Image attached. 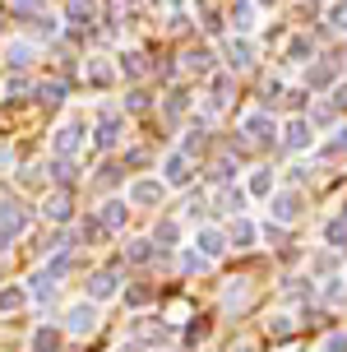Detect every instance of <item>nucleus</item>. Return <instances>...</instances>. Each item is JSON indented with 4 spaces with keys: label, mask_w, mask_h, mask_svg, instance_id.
I'll return each mask as SVG.
<instances>
[{
    "label": "nucleus",
    "mask_w": 347,
    "mask_h": 352,
    "mask_svg": "<svg viewBox=\"0 0 347 352\" xmlns=\"http://www.w3.org/2000/svg\"><path fill=\"white\" fill-rule=\"evenodd\" d=\"M153 158V153H148V148H135V153H125V167H144V162Z\"/></svg>",
    "instance_id": "49530a36"
},
{
    "label": "nucleus",
    "mask_w": 347,
    "mask_h": 352,
    "mask_svg": "<svg viewBox=\"0 0 347 352\" xmlns=\"http://www.w3.org/2000/svg\"><path fill=\"white\" fill-rule=\"evenodd\" d=\"M93 329H98V311H93V306H74V311H69L65 316V334H74V338H84V334H93Z\"/></svg>",
    "instance_id": "39448f33"
},
{
    "label": "nucleus",
    "mask_w": 347,
    "mask_h": 352,
    "mask_svg": "<svg viewBox=\"0 0 347 352\" xmlns=\"http://www.w3.org/2000/svg\"><path fill=\"white\" fill-rule=\"evenodd\" d=\"M5 60H10V70H23V65L33 60V47H28V42H10V47H5Z\"/></svg>",
    "instance_id": "5701e85b"
},
{
    "label": "nucleus",
    "mask_w": 347,
    "mask_h": 352,
    "mask_svg": "<svg viewBox=\"0 0 347 352\" xmlns=\"http://www.w3.org/2000/svg\"><path fill=\"white\" fill-rule=\"evenodd\" d=\"M52 176L60 181V190H74V162L69 158H52Z\"/></svg>",
    "instance_id": "a878e982"
},
{
    "label": "nucleus",
    "mask_w": 347,
    "mask_h": 352,
    "mask_svg": "<svg viewBox=\"0 0 347 352\" xmlns=\"http://www.w3.org/2000/svg\"><path fill=\"white\" fill-rule=\"evenodd\" d=\"M125 301H130V306H148L153 292H148V287H125Z\"/></svg>",
    "instance_id": "79ce46f5"
},
{
    "label": "nucleus",
    "mask_w": 347,
    "mask_h": 352,
    "mask_svg": "<svg viewBox=\"0 0 347 352\" xmlns=\"http://www.w3.org/2000/svg\"><path fill=\"white\" fill-rule=\"evenodd\" d=\"M79 232H84V241H102L107 223H102V218H84V228H79Z\"/></svg>",
    "instance_id": "e433bc0d"
},
{
    "label": "nucleus",
    "mask_w": 347,
    "mask_h": 352,
    "mask_svg": "<svg viewBox=\"0 0 347 352\" xmlns=\"http://www.w3.org/2000/svg\"><path fill=\"white\" fill-rule=\"evenodd\" d=\"M311 135H315V125L306 121V116H296V121L282 130V144H287V148H311Z\"/></svg>",
    "instance_id": "9d476101"
},
{
    "label": "nucleus",
    "mask_w": 347,
    "mask_h": 352,
    "mask_svg": "<svg viewBox=\"0 0 347 352\" xmlns=\"http://www.w3.org/2000/svg\"><path fill=\"white\" fill-rule=\"evenodd\" d=\"M33 348H37V352H56V348H60V329H52V324H42V329L33 334Z\"/></svg>",
    "instance_id": "b1692460"
},
{
    "label": "nucleus",
    "mask_w": 347,
    "mask_h": 352,
    "mask_svg": "<svg viewBox=\"0 0 347 352\" xmlns=\"http://www.w3.org/2000/svg\"><path fill=\"white\" fill-rule=\"evenodd\" d=\"M343 297H347V283H343V278H329V287H324V301H333V306H338Z\"/></svg>",
    "instance_id": "a19ab883"
},
{
    "label": "nucleus",
    "mask_w": 347,
    "mask_h": 352,
    "mask_svg": "<svg viewBox=\"0 0 347 352\" xmlns=\"http://www.w3.org/2000/svg\"><path fill=\"white\" fill-rule=\"evenodd\" d=\"M333 74H338V60H320V65L306 70V88H329Z\"/></svg>",
    "instance_id": "ddd939ff"
},
{
    "label": "nucleus",
    "mask_w": 347,
    "mask_h": 352,
    "mask_svg": "<svg viewBox=\"0 0 347 352\" xmlns=\"http://www.w3.org/2000/svg\"><path fill=\"white\" fill-rule=\"evenodd\" d=\"M250 65H255L250 42H245V37H232V42H227V70H250Z\"/></svg>",
    "instance_id": "1a4fd4ad"
},
{
    "label": "nucleus",
    "mask_w": 347,
    "mask_h": 352,
    "mask_svg": "<svg viewBox=\"0 0 347 352\" xmlns=\"http://www.w3.org/2000/svg\"><path fill=\"white\" fill-rule=\"evenodd\" d=\"M250 19H255V5H250V0H236V5H232V23H236V33H250V28H255Z\"/></svg>",
    "instance_id": "4be33fe9"
},
{
    "label": "nucleus",
    "mask_w": 347,
    "mask_h": 352,
    "mask_svg": "<svg viewBox=\"0 0 347 352\" xmlns=\"http://www.w3.org/2000/svg\"><path fill=\"white\" fill-rule=\"evenodd\" d=\"M250 195H260V199L273 195V167H255V176H250Z\"/></svg>",
    "instance_id": "6ab92c4d"
},
{
    "label": "nucleus",
    "mask_w": 347,
    "mask_h": 352,
    "mask_svg": "<svg viewBox=\"0 0 347 352\" xmlns=\"http://www.w3.org/2000/svg\"><path fill=\"white\" fill-rule=\"evenodd\" d=\"M181 65H186L190 74H208L213 70V52H208V47H190V52L181 56Z\"/></svg>",
    "instance_id": "f8f14e48"
},
{
    "label": "nucleus",
    "mask_w": 347,
    "mask_h": 352,
    "mask_svg": "<svg viewBox=\"0 0 347 352\" xmlns=\"http://www.w3.org/2000/svg\"><path fill=\"white\" fill-rule=\"evenodd\" d=\"M208 176H213V181H232V176H236V162H232V158H218Z\"/></svg>",
    "instance_id": "ea45409f"
},
{
    "label": "nucleus",
    "mask_w": 347,
    "mask_h": 352,
    "mask_svg": "<svg viewBox=\"0 0 347 352\" xmlns=\"http://www.w3.org/2000/svg\"><path fill=\"white\" fill-rule=\"evenodd\" d=\"M208 334V324H204V320H199V324H190V329H186V338H190V343H199V338H204Z\"/></svg>",
    "instance_id": "603ef678"
},
{
    "label": "nucleus",
    "mask_w": 347,
    "mask_h": 352,
    "mask_svg": "<svg viewBox=\"0 0 347 352\" xmlns=\"http://www.w3.org/2000/svg\"><path fill=\"white\" fill-rule=\"evenodd\" d=\"M37 102H47V107H60L65 102V79H52V84H37Z\"/></svg>",
    "instance_id": "f3484780"
},
{
    "label": "nucleus",
    "mask_w": 347,
    "mask_h": 352,
    "mask_svg": "<svg viewBox=\"0 0 347 352\" xmlns=\"http://www.w3.org/2000/svg\"><path fill=\"white\" fill-rule=\"evenodd\" d=\"M42 218H47V223H69V218H74L69 190H56V195H47V199H42Z\"/></svg>",
    "instance_id": "423d86ee"
},
{
    "label": "nucleus",
    "mask_w": 347,
    "mask_h": 352,
    "mask_svg": "<svg viewBox=\"0 0 347 352\" xmlns=\"http://www.w3.org/2000/svg\"><path fill=\"white\" fill-rule=\"evenodd\" d=\"M218 209L223 213H241L245 209V190H232V186H227V190L218 195Z\"/></svg>",
    "instance_id": "bb28decb"
},
{
    "label": "nucleus",
    "mask_w": 347,
    "mask_h": 352,
    "mask_svg": "<svg viewBox=\"0 0 347 352\" xmlns=\"http://www.w3.org/2000/svg\"><path fill=\"white\" fill-rule=\"evenodd\" d=\"M135 334H139V338H148V343H153V338H167V329H162V324H139Z\"/></svg>",
    "instance_id": "a18cd8bd"
},
{
    "label": "nucleus",
    "mask_w": 347,
    "mask_h": 352,
    "mask_svg": "<svg viewBox=\"0 0 347 352\" xmlns=\"http://www.w3.org/2000/svg\"><path fill=\"white\" fill-rule=\"evenodd\" d=\"M125 107H130V111H144V107H148V93H144V88H135V93L125 98Z\"/></svg>",
    "instance_id": "c03bdc74"
},
{
    "label": "nucleus",
    "mask_w": 347,
    "mask_h": 352,
    "mask_svg": "<svg viewBox=\"0 0 347 352\" xmlns=\"http://www.w3.org/2000/svg\"><path fill=\"white\" fill-rule=\"evenodd\" d=\"M329 28H333V33H347V0H333V10H329Z\"/></svg>",
    "instance_id": "f704fd0d"
},
{
    "label": "nucleus",
    "mask_w": 347,
    "mask_h": 352,
    "mask_svg": "<svg viewBox=\"0 0 347 352\" xmlns=\"http://www.w3.org/2000/svg\"><path fill=\"white\" fill-rule=\"evenodd\" d=\"M194 246H199V255H208V260H213V255H223V250H227V236L218 228H199Z\"/></svg>",
    "instance_id": "9b49d317"
},
{
    "label": "nucleus",
    "mask_w": 347,
    "mask_h": 352,
    "mask_svg": "<svg viewBox=\"0 0 347 352\" xmlns=\"http://www.w3.org/2000/svg\"><path fill=\"white\" fill-rule=\"evenodd\" d=\"M116 181H121V167H102L98 172V186H116Z\"/></svg>",
    "instance_id": "de8ad7c7"
},
{
    "label": "nucleus",
    "mask_w": 347,
    "mask_h": 352,
    "mask_svg": "<svg viewBox=\"0 0 347 352\" xmlns=\"http://www.w3.org/2000/svg\"><path fill=\"white\" fill-rule=\"evenodd\" d=\"M213 102H218V107L232 102V79H227V74H218V79H213Z\"/></svg>",
    "instance_id": "4c0bfd02"
},
{
    "label": "nucleus",
    "mask_w": 347,
    "mask_h": 352,
    "mask_svg": "<svg viewBox=\"0 0 347 352\" xmlns=\"http://www.w3.org/2000/svg\"><path fill=\"white\" fill-rule=\"evenodd\" d=\"M10 241H14V236H5V232H0V250H5V246H10Z\"/></svg>",
    "instance_id": "4d7b16f0"
},
{
    "label": "nucleus",
    "mask_w": 347,
    "mask_h": 352,
    "mask_svg": "<svg viewBox=\"0 0 347 352\" xmlns=\"http://www.w3.org/2000/svg\"><path fill=\"white\" fill-rule=\"evenodd\" d=\"M153 241H157V246H176V241H181V228H176L172 218H162L157 232H153Z\"/></svg>",
    "instance_id": "cd10ccee"
},
{
    "label": "nucleus",
    "mask_w": 347,
    "mask_h": 352,
    "mask_svg": "<svg viewBox=\"0 0 347 352\" xmlns=\"http://www.w3.org/2000/svg\"><path fill=\"white\" fill-rule=\"evenodd\" d=\"M190 176H194V162H190L186 148L181 153H167V162H162V181L167 186H190Z\"/></svg>",
    "instance_id": "7ed1b4c3"
},
{
    "label": "nucleus",
    "mask_w": 347,
    "mask_h": 352,
    "mask_svg": "<svg viewBox=\"0 0 347 352\" xmlns=\"http://www.w3.org/2000/svg\"><path fill=\"white\" fill-rule=\"evenodd\" d=\"M125 260L130 264H148L153 260V241H130V246H125Z\"/></svg>",
    "instance_id": "7c9ffc66"
},
{
    "label": "nucleus",
    "mask_w": 347,
    "mask_h": 352,
    "mask_svg": "<svg viewBox=\"0 0 347 352\" xmlns=\"http://www.w3.org/2000/svg\"><path fill=\"white\" fill-rule=\"evenodd\" d=\"M264 236H269L273 246H282V241H287V232H282V223H273V218H269V228H264Z\"/></svg>",
    "instance_id": "37998d69"
},
{
    "label": "nucleus",
    "mask_w": 347,
    "mask_h": 352,
    "mask_svg": "<svg viewBox=\"0 0 347 352\" xmlns=\"http://www.w3.org/2000/svg\"><path fill=\"white\" fill-rule=\"evenodd\" d=\"M320 158H324V162H333V158H347V125H343V130H333V140L324 144V148H320Z\"/></svg>",
    "instance_id": "aec40b11"
},
{
    "label": "nucleus",
    "mask_w": 347,
    "mask_h": 352,
    "mask_svg": "<svg viewBox=\"0 0 347 352\" xmlns=\"http://www.w3.org/2000/svg\"><path fill=\"white\" fill-rule=\"evenodd\" d=\"M324 352H347V338H343V334H333L329 343H324Z\"/></svg>",
    "instance_id": "864d4df0"
},
{
    "label": "nucleus",
    "mask_w": 347,
    "mask_h": 352,
    "mask_svg": "<svg viewBox=\"0 0 347 352\" xmlns=\"http://www.w3.org/2000/svg\"><path fill=\"white\" fill-rule=\"evenodd\" d=\"M52 292H56V278H52V274H47V269H42V274H33V297L47 301Z\"/></svg>",
    "instance_id": "473e14b6"
},
{
    "label": "nucleus",
    "mask_w": 347,
    "mask_h": 352,
    "mask_svg": "<svg viewBox=\"0 0 347 352\" xmlns=\"http://www.w3.org/2000/svg\"><path fill=\"white\" fill-rule=\"evenodd\" d=\"M88 292H93V301H107L111 292H116V269H102V274H93Z\"/></svg>",
    "instance_id": "dca6fc26"
},
{
    "label": "nucleus",
    "mask_w": 347,
    "mask_h": 352,
    "mask_svg": "<svg viewBox=\"0 0 347 352\" xmlns=\"http://www.w3.org/2000/svg\"><path fill=\"white\" fill-rule=\"evenodd\" d=\"M311 37H292V42H287V60H292V65H306V60H311Z\"/></svg>",
    "instance_id": "393cba45"
},
{
    "label": "nucleus",
    "mask_w": 347,
    "mask_h": 352,
    "mask_svg": "<svg viewBox=\"0 0 347 352\" xmlns=\"http://www.w3.org/2000/svg\"><path fill=\"white\" fill-rule=\"evenodd\" d=\"M269 334H273V338H287V334H292V324H287V320H269Z\"/></svg>",
    "instance_id": "8fccbe9b"
},
{
    "label": "nucleus",
    "mask_w": 347,
    "mask_h": 352,
    "mask_svg": "<svg viewBox=\"0 0 347 352\" xmlns=\"http://www.w3.org/2000/svg\"><path fill=\"white\" fill-rule=\"evenodd\" d=\"M42 10H47V0H14V14L19 19H37Z\"/></svg>",
    "instance_id": "c9c22d12"
},
{
    "label": "nucleus",
    "mask_w": 347,
    "mask_h": 352,
    "mask_svg": "<svg viewBox=\"0 0 347 352\" xmlns=\"http://www.w3.org/2000/svg\"><path fill=\"white\" fill-rule=\"evenodd\" d=\"M65 14H69V23H74V28H88V23H93V14H98V5H93V0H69Z\"/></svg>",
    "instance_id": "2eb2a0df"
},
{
    "label": "nucleus",
    "mask_w": 347,
    "mask_h": 352,
    "mask_svg": "<svg viewBox=\"0 0 347 352\" xmlns=\"http://www.w3.org/2000/svg\"><path fill=\"white\" fill-rule=\"evenodd\" d=\"M121 70L130 74V79H144V74H148V56H144V52H125L121 56Z\"/></svg>",
    "instance_id": "412c9836"
},
{
    "label": "nucleus",
    "mask_w": 347,
    "mask_h": 352,
    "mask_svg": "<svg viewBox=\"0 0 347 352\" xmlns=\"http://www.w3.org/2000/svg\"><path fill=\"white\" fill-rule=\"evenodd\" d=\"M343 218H347V204H343Z\"/></svg>",
    "instance_id": "052dcab7"
},
{
    "label": "nucleus",
    "mask_w": 347,
    "mask_h": 352,
    "mask_svg": "<svg viewBox=\"0 0 347 352\" xmlns=\"http://www.w3.org/2000/svg\"><path fill=\"white\" fill-rule=\"evenodd\" d=\"M162 199V181H135L130 186V204H157Z\"/></svg>",
    "instance_id": "4468645a"
},
{
    "label": "nucleus",
    "mask_w": 347,
    "mask_h": 352,
    "mask_svg": "<svg viewBox=\"0 0 347 352\" xmlns=\"http://www.w3.org/2000/svg\"><path fill=\"white\" fill-rule=\"evenodd\" d=\"M79 140H84V125H79V121L60 125V130H56V140H52L56 158H74V153H79Z\"/></svg>",
    "instance_id": "20e7f679"
},
{
    "label": "nucleus",
    "mask_w": 347,
    "mask_h": 352,
    "mask_svg": "<svg viewBox=\"0 0 347 352\" xmlns=\"http://www.w3.org/2000/svg\"><path fill=\"white\" fill-rule=\"evenodd\" d=\"M301 209H306V199H301L296 190L269 195V213H273V223H296V218H301Z\"/></svg>",
    "instance_id": "f257e3e1"
},
{
    "label": "nucleus",
    "mask_w": 347,
    "mask_h": 352,
    "mask_svg": "<svg viewBox=\"0 0 347 352\" xmlns=\"http://www.w3.org/2000/svg\"><path fill=\"white\" fill-rule=\"evenodd\" d=\"M324 236H329L333 250H347V218H333L329 228H324Z\"/></svg>",
    "instance_id": "c85d7f7f"
},
{
    "label": "nucleus",
    "mask_w": 347,
    "mask_h": 352,
    "mask_svg": "<svg viewBox=\"0 0 347 352\" xmlns=\"http://www.w3.org/2000/svg\"><path fill=\"white\" fill-rule=\"evenodd\" d=\"M5 93H10V102H14V98H28V93H33V79H28V74H10Z\"/></svg>",
    "instance_id": "2f4dec72"
},
{
    "label": "nucleus",
    "mask_w": 347,
    "mask_h": 352,
    "mask_svg": "<svg viewBox=\"0 0 347 352\" xmlns=\"http://www.w3.org/2000/svg\"><path fill=\"white\" fill-rule=\"evenodd\" d=\"M333 121V107H315L311 111V125H329Z\"/></svg>",
    "instance_id": "09e8293b"
},
{
    "label": "nucleus",
    "mask_w": 347,
    "mask_h": 352,
    "mask_svg": "<svg viewBox=\"0 0 347 352\" xmlns=\"http://www.w3.org/2000/svg\"><path fill=\"white\" fill-rule=\"evenodd\" d=\"M333 107H347V84H338V88H333Z\"/></svg>",
    "instance_id": "5fc2aeb1"
},
{
    "label": "nucleus",
    "mask_w": 347,
    "mask_h": 352,
    "mask_svg": "<svg viewBox=\"0 0 347 352\" xmlns=\"http://www.w3.org/2000/svg\"><path fill=\"white\" fill-rule=\"evenodd\" d=\"M260 5H278V0H260Z\"/></svg>",
    "instance_id": "13d9d810"
},
{
    "label": "nucleus",
    "mask_w": 347,
    "mask_h": 352,
    "mask_svg": "<svg viewBox=\"0 0 347 352\" xmlns=\"http://www.w3.org/2000/svg\"><path fill=\"white\" fill-rule=\"evenodd\" d=\"M23 301H28V292H23V287H5V292H0V311H19Z\"/></svg>",
    "instance_id": "72a5a7b5"
},
{
    "label": "nucleus",
    "mask_w": 347,
    "mask_h": 352,
    "mask_svg": "<svg viewBox=\"0 0 347 352\" xmlns=\"http://www.w3.org/2000/svg\"><path fill=\"white\" fill-rule=\"evenodd\" d=\"M241 135H250L255 144H273V116H269V111H255V116H245Z\"/></svg>",
    "instance_id": "6e6552de"
},
{
    "label": "nucleus",
    "mask_w": 347,
    "mask_h": 352,
    "mask_svg": "<svg viewBox=\"0 0 347 352\" xmlns=\"http://www.w3.org/2000/svg\"><path fill=\"white\" fill-rule=\"evenodd\" d=\"M311 269H315V274H329V269H333V255H315Z\"/></svg>",
    "instance_id": "3c124183"
},
{
    "label": "nucleus",
    "mask_w": 347,
    "mask_h": 352,
    "mask_svg": "<svg viewBox=\"0 0 347 352\" xmlns=\"http://www.w3.org/2000/svg\"><path fill=\"white\" fill-rule=\"evenodd\" d=\"M121 111H102V125H98V135H93V144L98 148H116L121 144Z\"/></svg>",
    "instance_id": "0eeeda50"
},
{
    "label": "nucleus",
    "mask_w": 347,
    "mask_h": 352,
    "mask_svg": "<svg viewBox=\"0 0 347 352\" xmlns=\"http://www.w3.org/2000/svg\"><path fill=\"white\" fill-rule=\"evenodd\" d=\"M250 241H255V228H250L245 218H236V223H232V246H236V250H245Z\"/></svg>",
    "instance_id": "c756f323"
},
{
    "label": "nucleus",
    "mask_w": 347,
    "mask_h": 352,
    "mask_svg": "<svg viewBox=\"0 0 347 352\" xmlns=\"http://www.w3.org/2000/svg\"><path fill=\"white\" fill-rule=\"evenodd\" d=\"M232 352H250V348H232Z\"/></svg>",
    "instance_id": "bf43d9fd"
},
{
    "label": "nucleus",
    "mask_w": 347,
    "mask_h": 352,
    "mask_svg": "<svg viewBox=\"0 0 347 352\" xmlns=\"http://www.w3.org/2000/svg\"><path fill=\"white\" fill-rule=\"evenodd\" d=\"M0 232L5 236H23L28 232V209L19 199H0Z\"/></svg>",
    "instance_id": "f03ea898"
},
{
    "label": "nucleus",
    "mask_w": 347,
    "mask_h": 352,
    "mask_svg": "<svg viewBox=\"0 0 347 352\" xmlns=\"http://www.w3.org/2000/svg\"><path fill=\"white\" fill-rule=\"evenodd\" d=\"M88 79H93L98 88H107V84H111V70H107L102 60H88Z\"/></svg>",
    "instance_id": "58836bf2"
},
{
    "label": "nucleus",
    "mask_w": 347,
    "mask_h": 352,
    "mask_svg": "<svg viewBox=\"0 0 347 352\" xmlns=\"http://www.w3.org/2000/svg\"><path fill=\"white\" fill-rule=\"evenodd\" d=\"M10 162H14V153H10V148H0V167H10Z\"/></svg>",
    "instance_id": "6e6d98bb"
},
{
    "label": "nucleus",
    "mask_w": 347,
    "mask_h": 352,
    "mask_svg": "<svg viewBox=\"0 0 347 352\" xmlns=\"http://www.w3.org/2000/svg\"><path fill=\"white\" fill-rule=\"evenodd\" d=\"M125 218H130V209H125L121 199L102 204V223H107V232H121V228H125Z\"/></svg>",
    "instance_id": "a211bd4d"
}]
</instances>
